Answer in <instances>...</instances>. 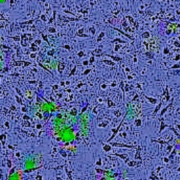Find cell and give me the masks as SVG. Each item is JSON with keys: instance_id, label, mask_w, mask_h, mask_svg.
Wrapping results in <instances>:
<instances>
[{"instance_id": "6da1fadb", "label": "cell", "mask_w": 180, "mask_h": 180, "mask_svg": "<svg viewBox=\"0 0 180 180\" xmlns=\"http://www.w3.org/2000/svg\"><path fill=\"white\" fill-rule=\"evenodd\" d=\"M94 60H95V58L93 57H91L90 58V62L91 63H92L93 62H94Z\"/></svg>"}, {"instance_id": "7a4b0ae2", "label": "cell", "mask_w": 180, "mask_h": 180, "mask_svg": "<svg viewBox=\"0 0 180 180\" xmlns=\"http://www.w3.org/2000/svg\"><path fill=\"white\" fill-rule=\"evenodd\" d=\"M83 55H84V52H82V51H80V52H79V53L78 54V55L79 56V57H81Z\"/></svg>"}, {"instance_id": "3957f363", "label": "cell", "mask_w": 180, "mask_h": 180, "mask_svg": "<svg viewBox=\"0 0 180 180\" xmlns=\"http://www.w3.org/2000/svg\"><path fill=\"white\" fill-rule=\"evenodd\" d=\"M83 64H84V65H85V66H86V65H88V61H84L83 62Z\"/></svg>"}, {"instance_id": "277c9868", "label": "cell", "mask_w": 180, "mask_h": 180, "mask_svg": "<svg viewBox=\"0 0 180 180\" xmlns=\"http://www.w3.org/2000/svg\"><path fill=\"white\" fill-rule=\"evenodd\" d=\"M65 47L67 49H68V50L70 49V47L69 46H68V45H66V46H65Z\"/></svg>"}, {"instance_id": "5b68a950", "label": "cell", "mask_w": 180, "mask_h": 180, "mask_svg": "<svg viewBox=\"0 0 180 180\" xmlns=\"http://www.w3.org/2000/svg\"><path fill=\"white\" fill-rule=\"evenodd\" d=\"M90 72V69H89V70L88 71V72L87 71V70H86V71H85V72L84 73H89Z\"/></svg>"}]
</instances>
